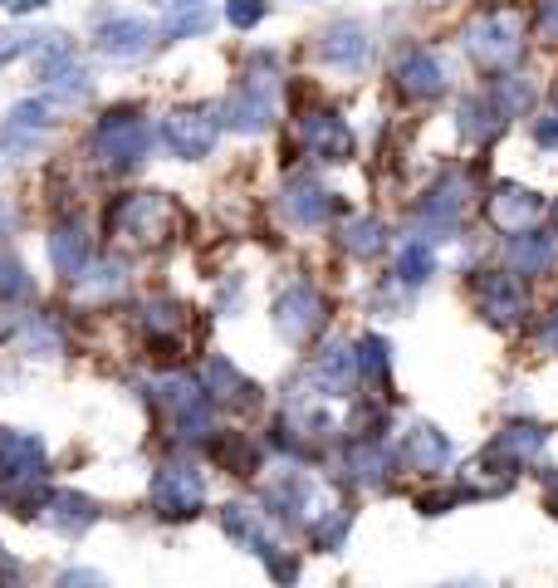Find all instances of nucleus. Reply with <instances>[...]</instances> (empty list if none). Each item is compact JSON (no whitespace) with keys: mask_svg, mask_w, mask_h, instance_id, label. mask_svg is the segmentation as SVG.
<instances>
[{"mask_svg":"<svg viewBox=\"0 0 558 588\" xmlns=\"http://www.w3.org/2000/svg\"><path fill=\"white\" fill-rule=\"evenodd\" d=\"M147 143H153V133H147L143 118L114 114V118H104V128H98L94 153L104 157L108 167H133V163H138V157L147 153Z\"/></svg>","mask_w":558,"mask_h":588,"instance_id":"obj_3","label":"nucleus"},{"mask_svg":"<svg viewBox=\"0 0 558 588\" xmlns=\"http://www.w3.org/2000/svg\"><path fill=\"white\" fill-rule=\"evenodd\" d=\"M172 10H186V6H202V0H167Z\"/></svg>","mask_w":558,"mask_h":588,"instance_id":"obj_38","label":"nucleus"},{"mask_svg":"<svg viewBox=\"0 0 558 588\" xmlns=\"http://www.w3.org/2000/svg\"><path fill=\"white\" fill-rule=\"evenodd\" d=\"M206 500V486L202 476L192 471V465H163V471L153 476V506L172 514V520H182V514H196Z\"/></svg>","mask_w":558,"mask_h":588,"instance_id":"obj_4","label":"nucleus"},{"mask_svg":"<svg viewBox=\"0 0 558 588\" xmlns=\"http://www.w3.org/2000/svg\"><path fill=\"white\" fill-rule=\"evenodd\" d=\"M182 318H177V310L172 304H157V310H147V329H157V334H172Z\"/></svg>","mask_w":558,"mask_h":588,"instance_id":"obj_33","label":"nucleus"},{"mask_svg":"<svg viewBox=\"0 0 558 588\" xmlns=\"http://www.w3.org/2000/svg\"><path fill=\"white\" fill-rule=\"evenodd\" d=\"M65 588H104V574H94V569L65 574Z\"/></svg>","mask_w":558,"mask_h":588,"instance_id":"obj_35","label":"nucleus"},{"mask_svg":"<svg viewBox=\"0 0 558 588\" xmlns=\"http://www.w3.org/2000/svg\"><path fill=\"white\" fill-rule=\"evenodd\" d=\"M397 79H402V89H407V94H417V98H431V94H441V89H446V69H441V59H437V55H427V49H407L402 65H397Z\"/></svg>","mask_w":558,"mask_h":588,"instance_id":"obj_10","label":"nucleus"},{"mask_svg":"<svg viewBox=\"0 0 558 588\" xmlns=\"http://www.w3.org/2000/svg\"><path fill=\"white\" fill-rule=\"evenodd\" d=\"M69 55H74V45H69V35H59V30H45V35H30V59L40 65L45 74H55L59 65H69Z\"/></svg>","mask_w":558,"mask_h":588,"instance_id":"obj_20","label":"nucleus"},{"mask_svg":"<svg viewBox=\"0 0 558 588\" xmlns=\"http://www.w3.org/2000/svg\"><path fill=\"white\" fill-rule=\"evenodd\" d=\"M466 49L490 69L515 65L519 49H525V20H519V10H486V16H476L466 24Z\"/></svg>","mask_w":558,"mask_h":588,"instance_id":"obj_1","label":"nucleus"},{"mask_svg":"<svg viewBox=\"0 0 558 588\" xmlns=\"http://www.w3.org/2000/svg\"><path fill=\"white\" fill-rule=\"evenodd\" d=\"M363 367H368V373H382V367H388V343L363 339Z\"/></svg>","mask_w":558,"mask_h":588,"instance_id":"obj_32","label":"nucleus"},{"mask_svg":"<svg viewBox=\"0 0 558 588\" xmlns=\"http://www.w3.org/2000/svg\"><path fill=\"white\" fill-rule=\"evenodd\" d=\"M45 520L55 525V530H65V535L89 530V525H94V506L84 496H74V490H55V496L45 500Z\"/></svg>","mask_w":558,"mask_h":588,"instance_id":"obj_15","label":"nucleus"},{"mask_svg":"<svg viewBox=\"0 0 558 588\" xmlns=\"http://www.w3.org/2000/svg\"><path fill=\"white\" fill-rule=\"evenodd\" d=\"M45 98H49V104H84V98H89V69H84L79 59L59 65L45 79Z\"/></svg>","mask_w":558,"mask_h":588,"instance_id":"obj_17","label":"nucleus"},{"mask_svg":"<svg viewBox=\"0 0 558 588\" xmlns=\"http://www.w3.org/2000/svg\"><path fill=\"white\" fill-rule=\"evenodd\" d=\"M275 324H280V334L284 339H309L319 324H324V300H319V290H309V285H294L290 294H280V304H275Z\"/></svg>","mask_w":558,"mask_h":588,"instance_id":"obj_5","label":"nucleus"},{"mask_svg":"<svg viewBox=\"0 0 558 588\" xmlns=\"http://www.w3.org/2000/svg\"><path fill=\"white\" fill-rule=\"evenodd\" d=\"M539 24H544V35H549V40H558V0H549V6L539 10Z\"/></svg>","mask_w":558,"mask_h":588,"instance_id":"obj_36","label":"nucleus"},{"mask_svg":"<svg viewBox=\"0 0 558 588\" xmlns=\"http://www.w3.org/2000/svg\"><path fill=\"white\" fill-rule=\"evenodd\" d=\"M49 122V98H25V104L10 108V133H30Z\"/></svg>","mask_w":558,"mask_h":588,"instance_id":"obj_25","label":"nucleus"},{"mask_svg":"<svg viewBox=\"0 0 558 588\" xmlns=\"http://www.w3.org/2000/svg\"><path fill=\"white\" fill-rule=\"evenodd\" d=\"M304 143L314 147L319 157H329V163H343V157L353 153V133L343 128V118H333V114H309L304 118Z\"/></svg>","mask_w":558,"mask_h":588,"instance_id":"obj_11","label":"nucleus"},{"mask_svg":"<svg viewBox=\"0 0 558 588\" xmlns=\"http://www.w3.org/2000/svg\"><path fill=\"white\" fill-rule=\"evenodd\" d=\"M163 216H167V202L163 196H153V192H143V196H128V202L114 212V226L118 231H128V236H153L157 226H163Z\"/></svg>","mask_w":558,"mask_h":588,"instance_id":"obj_12","label":"nucleus"},{"mask_svg":"<svg viewBox=\"0 0 558 588\" xmlns=\"http://www.w3.org/2000/svg\"><path fill=\"white\" fill-rule=\"evenodd\" d=\"M284 206H290V216L300 220V226H319V220L329 216V196L319 182H309V177H294L290 182V192H284Z\"/></svg>","mask_w":558,"mask_h":588,"instance_id":"obj_16","label":"nucleus"},{"mask_svg":"<svg viewBox=\"0 0 558 588\" xmlns=\"http://www.w3.org/2000/svg\"><path fill=\"white\" fill-rule=\"evenodd\" d=\"M45 6H49V0H16L10 10H16V16H30V10H45Z\"/></svg>","mask_w":558,"mask_h":588,"instance_id":"obj_37","label":"nucleus"},{"mask_svg":"<svg viewBox=\"0 0 558 588\" xmlns=\"http://www.w3.org/2000/svg\"><path fill=\"white\" fill-rule=\"evenodd\" d=\"M397 270H402L407 285H421V280L431 275V251H427V245H407L402 261H397Z\"/></svg>","mask_w":558,"mask_h":588,"instance_id":"obj_28","label":"nucleus"},{"mask_svg":"<svg viewBox=\"0 0 558 588\" xmlns=\"http://www.w3.org/2000/svg\"><path fill=\"white\" fill-rule=\"evenodd\" d=\"M265 0H226V20L235 24V30H251V24L265 20Z\"/></svg>","mask_w":558,"mask_h":588,"instance_id":"obj_29","label":"nucleus"},{"mask_svg":"<svg viewBox=\"0 0 558 588\" xmlns=\"http://www.w3.org/2000/svg\"><path fill=\"white\" fill-rule=\"evenodd\" d=\"M319 55L339 69H363L372 59V40L358 20H333L324 30V40H319Z\"/></svg>","mask_w":558,"mask_h":588,"instance_id":"obj_7","label":"nucleus"},{"mask_svg":"<svg viewBox=\"0 0 558 588\" xmlns=\"http://www.w3.org/2000/svg\"><path fill=\"white\" fill-rule=\"evenodd\" d=\"M45 471V441L30 432H0V481H35Z\"/></svg>","mask_w":558,"mask_h":588,"instance_id":"obj_8","label":"nucleus"},{"mask_svg":"<svg viewBox=\"0 0 558 588\" xmlns=\"http://www.w3.org/2000/svg\"><path fill=\"white\" fill-rule=\"evenodd\" d=\"M30 294V275L16 255H0V300H25Z\"/></svg>","mask_w":558,"mask_h":588,"instance_id":"obj_26","label":"nucleus"},{"mask_svg":"<svg viewBox=\"0 0 558 588\" xmlns=\"http://www.w3.org/2000/svg\"><path fill=\"white\" fill-rule=\"evenodd\" d=\"M343 245H349L353 255H372L382 245V226L378 220H353V226L343 231Z\"/></svg>","mask_w":558,"mask_h":588,"instance_id":"obj_27","label":"nucleus"},{"mask_svg":"<svg viewBox=\"0 0 558 588\" xmlns=\"http://www.w3.org/2000/svg\"><path fill=\"white\" fill-rule=\"evenodd\" d=\"M49 261H55L59 275L79 280L84 265H89V236H84L79 226H59L55 236H49Z\"/></svg>","mask_w":558,"mask_h":588,"instance_id":"obj_13","label":"nucleus"},{"mask_svg":"<svg viewBox=\"0 0 558 588\" xmlns=\"http://www.w3.org/2000/svg\"><path fill=\"white\" fill-rule=\"evenodd\" d=\"M446 457H451V447H446V437L437 432V427H417L412 437H407V461L421 465V471H431V465H441Z\"/></svg>","mask_w":558,"mask_h":588,"instance_id":"obj_19","label":"nucleus"},{"mask_svg":"<svg viewBox=\"0 0 558 588\" xmlns=\"http://www.w3.org/2000/svg\"><path fill=\"white\" fill-rule=\"evenodd\" d=\"M206 383L216 388L221 398H251V392H255V388L245 383V378L235 373V367H231L226 359H211V363H206Z\"/></svg>","mask_w":558,"mask_h":588,"instance_id":"obj_23","label":"nucleus"},{"mask_svg":"<svg viewBox=\"0 0 558 588\" xmlns=\"http://www.w3.org/2000/svg\"><path fill=\"white\" fill-rule=\"evenodd\" d=\"M211 30V16L202 6H186V10H177L167 24H163V40H186V35H206Z\"/></svg>","mask_w":558,"mask_h":588,"instance_id":"obj_24","label":"nucleus"},{"mask_svg":"<svg viewBox=\"0 0 558 588\" xmlns=\"http://www.w3.org/2000/svg\"><path fill=\"white\" fill-rule=\"evenodd\" d=\"M539 196L535 192H525V187H500V196L490 202V216H495V226H505V231H519V226H529V220L539 216Z\"/></svg>","mask_w":558,"mask_h":588,"instance_id":"obj_14","label":"nucleus"},{"mask_svg":"<svg viewBox=\"0 0 558 588\" xmlns=\"http://www.w3.org/2000/svg\"><path fill=\"white\" fill-rule=\"evenodd\" d=\"M275 114V74H265V55L255 59V69L241 79V89L226 104V122L235 133H260Z\"/></svg>","mask_w":558,"mask_h":588,"instance_id":"obj_2","label":"nucleus"},{"mask_svg":"<svg viewBox=\"0 0 558 588\" xmlns=\"http://www.w3.org/2000/svg\"><path fill=\"white\" fill-rule=\"evenodd\" d=\"M16 55H30V35H20V30H0V65H10Z\"/></svg>","mask_w":558,"mask_h":588,"instance_id":"obj_31","label":"nucleus"},{"mask_svg":"<svg viewBox=\"0 0 558 588\" xmlns=\"http://www.w3.org/2000/svg\"><path fill=\"white\" fill-rule=\"evenodd\" d=\"M25 339H30V349L59 353V334H55V329H49V324H30V334H25Z\"/></svg>","mask_w":558,"mask_h":588,"instance_id":"obj_34","label":"nucleus"},{"mask_svg":"<svg viewBox=\"0 0 558 588\" xmlns=\"http://www.w3.org/2000/svg\"><path fill=\"white\" fill-rule=\"evenodd\" d=\"M163 138L177 157H206L216 147V118L206 114H172L163 122Z\"/></svg>","mask_w":558,"mask_h":588,"instance_id":"obj_9","label":"nucleus"},{"mask_svg":"<svg viewBox=\"0 0 558 588\" xmlns=\"http://www.w3.org/2000/svg\"><path fill=\"white\" fill-rule=\"evenodd\" d=\"M353 353L349 349H329L324 359H319V367H314V378L324 383L329 392H349V383H353Z\"/></svg>","mask_w":558,"mask_h":588,"instance_id":"obj_22","label":"nucleus"},{"mask_svg":"<svg viewBox=\"0 0 558 588\" xmlns=\"http://www.w3.org/2000/svg\"><path fill=\"white\" fill-rule=\"evenodd\" d=\"M153 45V24L138 16H98V49L108 59H138Z\"/></svg>","mask_w":558,"mask_h":588,"instance_id":"obj_6","label":"nucleus"},{"mask_svg":"<svg viewBox=\"0 0 558 588\" xmlns=\"http://www.w3.org/2000/svg\"><path fill=\"white\" fill-rule=\"evenodd\" d=\"M226 530L241 539V545L260 549V555H275V539H270V530L260 525V514H255L251 506H231V510H226Z\"/></svg>","mask_w":558,"mask_h":588,"instance_id":"obj_18","label":"nucleus"},{"mask_svg":"<svg viewBox=\"0 0 558 588\" xmlns=\"http://www.w3.org/2000/svg\"><path fill=\"white\" fill-rule=\"evenodd\" d=\"M0 6H16V0H0Z\"/></svg>","mask_w":558,"mask_h":588,"instance_id":"obj_39","label":"nucleus"},{"mask_svg":"<svg viewBox=\"0 0 558 588\" xmlns=\"http://www.w3.org/2000/svg\"><path fill=\"white\" fill-rule=\"evenodd\" d=\"M544 261H549V241L535 236L529 245H515V265H525V270H539Z\"/></svg>","mask_w":558,"mask_h":588,"instance_id":"obj_30","label":"nucleus"},{"mask_svg":"<svg viewBox=\"0 0 558 588\" xmlns=\"http://www.w3.org/2000/svg\"><path fill=\"white\" fill-rule=\"evenodd\" d=\"M480 300H486V310L490 318H515L519 314V290H515V280H505V275H490L486 285H480Z\"/></svg>","mask_w":558,"mask_h":588,"instance_id":"obj_21","label":"nucleus"}]
</instances>
